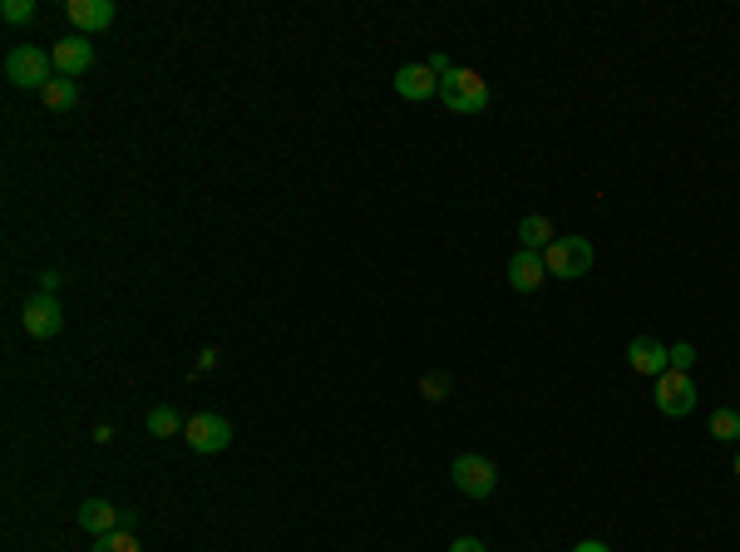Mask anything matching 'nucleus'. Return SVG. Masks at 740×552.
Instances as JSON below:
<instances>
[{
    "instance_id": "dca6fc26",
    "label": "nucleus",
    "mask_w": 740,
    "mask_h": 552,
    "mask_svg": "<svg viewBox=\"0 0 740 552\" xmlns=\"http://www.w3.org/2000/svg\"><path fill=\"white\" fill-rule=\"evenodd\" d=\"M39 99H45V108H55V114H69V108L79 104V84L65 74H55L45 89H39Z\"/></svg>"
},
{
    "instance_id": "423d86ee",
    "label": "nucleus",
    "mask_w": 740,
    "mask_h": 552,
    "mask_svg": "<svg viewBox=\"0 0 740 552\" xmlns=\"http://www.w3.org/2000/svg\"><path fill=\"white\" fill-rule=\"evenodd\" d=\"M20 325H25L30 341H55V335L65 331V306H59V296L35 291L25 301V311H20Z\"/></svg>"
},
{
    "instance_id": "4468645a",
    "label": "nucleus",
    "mask_w": 740,
    "mask_h": 552,
    "mask_svg": "<svg viewBox=\"0 0 740 552\" xmlns=\"http://www.w3.org/2000/svg\"><path fill=\"white\" fill-rule=\"evenodd\" d=\"M519 246L523 252H548L553 246V217H543V212H528L519 222Z\"/></svg>"
},
{
    "instance_id": "9b49d317",
    "label": "nucleus",
    "mask_w": 740,
    "mask_h": 552,
    "mask_svg": "<svg viewBox=\"0 0 740 552\" xmlns=\"http://www.w3.org/2000/svg\"><path fill=\"white\" fill-rule=\"evenodd\" d=\"M395 94L410 99V104L440 99V74L430 65H405V69H395Z\"/></svg>"
},
{
    "instance_id": "6ab92c4d",
    "label": "nucleus",
    "mask_w": 740,
    "mask_h": 552,
    "mask_svg": "<svg viewBox=\"0 0 740 552\" xmlns=\"http://www.w3.org/2000/svg\"><path fill=\"white\" fill-rule=\"evenodd\" d=\"M35 15H39L35 0H5V5H0V20H5V25H30Z\"/></svg>"
},
{
    "instance_id": "5701e85b",
    "label": "nucleus",
    "mask_w": 740,
    "mask_h": 552,
    "mask_svg": "<svg viewBox=\"0 0 740 552\" xmlns=\"http://www.w3.org/2000/svg\"><path fill=\"white\" fill-rule=\"evenodd\" d=\"M449 552H489V548H483L479 538H454V542H449Z\"/></svg>"
},
{
    "instance_id": "20e7f679",
    "label": "nucleus",
    "mask_w": 740,
    "mask_h": 552,
    "mask_svg": "<svg viewBox=\"0 0 740 552\" xmlns=\"http://www.w3.org/2000/svg\"><path fill=\"white\" fill-rule=\"evenodd\" d=\"M449 479L464 498H493V488H499V469H493V459H483V453H454Z\"/></svg>"
},
{
    "instance_id": "393cba45",
    "label": "nucleus",
    "mask_w": 740,
    "mask_h": 552,
    "mask_svg": "<svg viewBox=\"0 0 740 552\" xmlns=\"http://www.w3.org/2000/svg\"><path fill=\"white\" fill-rule=\"evenodd\" d=\"M736 479H740V449H736Z\"/></svg>"
},
{
    "instance_id": "7ed1b4c3",
    "label": "nucleus",
    "mask_w": 740,
    "mask_h": 552,
    "mask_svg": "<svg viewBox=\"0 0 740 552\" xmlns=\"http://www.w3.org/2000/svg\"><path fill=\"white\" fill-rule=\"evenodd\" d=\"M696 400H701L696 375H686V370H667V375H657V384H651V404H657L667 419H686V414L696 410Z\"/></svg>"
},
{
    "instance_id": "b1692460",
    "label": "nucleus",
    "mask_w": 740,
    "mask_h": 552,
    "mask_svg": "<svg viewBox=\"0 0 740 552\" xmlns=\"http://www.w3.org/2000/svg\"><path fill=\"white\" fill-rule=\"evenodd\" d=\"M572 552H612V548H607V542H597V538H582Z\"/></svg>"
},
{
    "instance_id": "f257e3e1",
    "label": "nucleus",
    "mask_w": 740,
    "mask_h": 552,
    "mask_svg": "<svg viewBox=\"0 0 740 552\" xmlns=\"http://www.w3.org/2000/svg\"><path fill=\"white\" fill-rule=\"evenodd\" d=\"M440 104L449 108V114H483V108H489V84H483L479 69L454 65L449 74L440 79Z\"/></svg>"
},
{
    "instance_id": "a211bd4d",
    "label": "nucleus",
    "mask_w": 740,
    "mask_h": 552,
    "mask_svg": "<svg viewBox=\"0 0 740 552\" xmlns=\"http://www.w3.org/2000/svg\"><path fill=\"white\" fill-rule=\"evenodd\" d=\"M89 552H144V542H138L128 528H118V532H104V538H94V548H89Z\"/></svg>"
},
{
    "instance_id": "f3484780",
    "label": "nucleus",
    "mask_w": 740,
    "mask_h": 552,
    "mask_svg": "<svg viewBox=\"0 0 740 552\" xmlns=\"http://www.w3.org/2000/svg\"><path fill=\"white\" fill-rule=\"evenodd\" d=\"M706 429H710V439H720V444H740V410H730V404L710 410Z\"/></svg>"
},
{
    "instance_id": "f8f14e48",
    "label": "nucleus",
    "mask_w": 740,
    "mask_h": 552,
    "mask_svg": "<svg viewBox=\"0 0 740 552\" xmlns=\"http://www.w3.org/2000/svg\"><path fill=\"white\" fill-rule=\"evenodd\" d=\"M75 518H79V528H84V532L104 538V532H118V528H124L128 513H124V508H114L109 498H84V503H79Z\"/></svg>"
},
{
    "instance_id": "39448f33",
    "label": "nucleus",
    "mask_w": 740,
    "mask_h": 552,
    "mask_svg": "<svg viewBox=\"0 0 740 552\" xmlns=\"http://www.w3.org/2000/svg\"><path fill=\"white\" fill-rule=\"evenodd\" d=\"M5 79L15 89H45L49 79H55V59H49L45 49H35V45H15L5 55Z\"/></svg>"
},
{
    "instance_id": "0eeeda50",
    "label": "nucleus",
    "mask_w": 740,
    "mask_h": 552,
    "mask_svg": "<svg viewBox=\"0 0 740 552\" xmlns=\"http://www.w3.org/2000/svg\"><path fill=\"white\" fill-rule=\"evenodd\" d=\"M183 439L193 453H223L227 444H232V424H227L223 414H187Z\"/></svg>"
},
{
    "instance_id": "412c9836",
    "label": "nucleus",
    "mask_w": 740,
    "mask_h": 552,
    "mask_svg": "<svg viewBox=\"0 0 740 552\" xmlns=\"http://www.w3.org/2000/svg\"><path fill=\"white\" fill-rule=\"evenodd\" d=\"M420 390H424V400H444L449 394V375H420Z\"/></svg>"
},
{
    "instance_id": "aec40b11",
    "label": "nucleus",
    "mask_w": 740,
    "mask_h": 552,
    "mask_svg": "<svg viewBox=\"0 0 740 552\" xmlns=\"http://www.w3.org/2000/svg\"><path fill=\"white\" fill-rule=\"evenodd\" d=\"M671 370H696V345H691V341H676V345H671Z\"/></svg>"
},
{
    "instance_id": "1a4fd4ad",
    "label": "nucleus",
    "mask_w": 740,
    "mask_h": 552,
    "mask_svg": "<svg viewBox=\"0 0 740 552\" xmlns=\"http://www.w3.org/2000/svg\"><path fill=\"white\" fill-rule=\"evenodd\" d=\"M49 59H55V74H65V79H79V74H84V69H94V45H89V35L55 39V49H49Z\"/></svg>"
},
{
    "instance_id": "6e6552de",
    "label": "nucleus",
    "mask_w": 740,
    "mask_h": 552,
    "mask_svg": "<svg viewBox=\"0 0 740 552\" xmlns=\"http://www.w3.org/2000/svg\"><path fill=\"white\" fill-rule=\"evenodd\" d=\"M65 20L79 30V35H99V30H109L118 20V5L114 0H65Z\"/></svg>"
},
{
    "instance_id": "ddd939ff",
    "label": "nucleus",
    "mask_w": 740,
    "mask_h": 552,
    "mask_svg": "<svg viewBox=\"0 0 740 552\" xmlns=\"http://www.w3.org/2000/svg\"><path fill=\"white\" fill-rule=\"evenodd\" d=\"M543 281H548V266H543V252H523V246H519V252L509 256V286H513V291H523V296H528V291H538Z\"/></svg>"
},
{
    "instance_id": "9d476101",
    "label": "nucleus",
    "mask_w": 740,
    "mask_h": 552,
    "mask_svg": "<svg viewBox=\"0 0 740 552\" xmlns=\"http://www.w3.org/2000/svg\"><path fill=\"white\" fill-rule=\"evenodd\" d=\"M627 365L637 375H647V380H657V375L671 370V345L651 341V335H637V341H627Z\"/></svg>"
},
{
    "instance_id": "f03ea898",
    "label": "nucleus",
    "mask_w": 740,
    "mask_h": 552,
    "mask_svg": "<svg viewBox=\"0 0 740 552\" xmlns=\"http://www.w3.org/2000/svg\"><path fill=\"white\" fill-rule=\"evenodd\" d=\"M592 262H597V252H592L588 237H553V246L543 252V266H548V276H558V281L588 276Z\"/></svg>"
},
{
    "instance_id": "4be33fe9",
    "label": "nucleus",
    "mask_w": 740,
    "mask_h": 552,
    "mask_svg": "<svg viewBox=\"0 0 740 552\" xmlns=\"http://www.w3.org/2000/svg\"><path fill=\"white\" fill-rule=\"evenodd\" d=\"M35 281H39V291H45V296H55L59 286H65V276H59V272H49V266H45V272L35 276Z\"/></svg>"
},
{
    "instance_id": "2eb2a0df",
    "label": "nucleus",
    "mask_w": 740,
    "mask_h": 552,
    "mask_svg": "<svg viewBox=\"0 0 740 552\" xmlns=\"http://www.w3.org/2000/svg\"><path fill=\"white\" fill-rule=\"evenodd\" d=\"M183 414L173 410V404H153V410L144 414V429L153 434V439H173V434H183Z\"/></svg>"
}]
</instances>
